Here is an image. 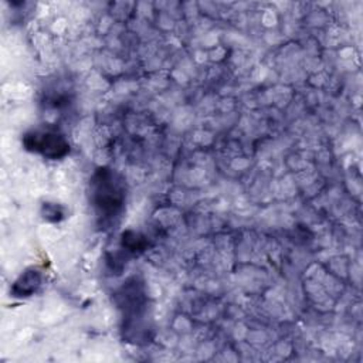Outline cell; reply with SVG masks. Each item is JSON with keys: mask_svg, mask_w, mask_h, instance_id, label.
Here are the masks:
<instances>
[{"mask_svg": "<svg viewBox=\"0 0 363 363\" xmlns=\"http://www.w3.org/2000/svg\"><path fill=\"white\" fill-rule=\"evenodd\" d=\"M92 197L101 214L113 216L123 204V189L111 170H99L94 177Z\"/></svg>", "mask_w": 363, "mask_h": 363, "instance_id": "1", "label": "cell"}, {"mask_svg": "<svg viewBox=\"0 0 363 363\" xmlns=\"http://www.w3.org/2000/svg\"><path fill=\"white\" fill-rule=\"evenodd\" d=\"M24 143L28 149L50 159L61 157L69 149L68 142L54 130H35L24 138Z\"/></svg>", "mask_w": 363, "mask_h": 363, "instance_id": "2", "label": "cell"}, {"mask_svg": "<svg viewBox=\"0 0 363 363\" xmlns=\"http://www.w3.org/2000/svg\"><path fill=\"white\" fill-rule=\"evenodd\" d=\"M40 285V277L37 274V271H31V272H27L24 274L14 285V292L17 295H30L33 294L37 286Z\"/></svg>", "mask_w": 363, "mask_h": 363, "instance_id": "3", "label": "cell"}]
</instances>
